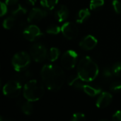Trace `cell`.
Wrapping results in <instances>:
<instances>
[{
    "label": "cell",
    "instance_id": "1f68e13d",
    "mask_svg": "<svg viewBox=\"0 0 121 121\" xmlns=\"http://www.w3.org/2000/svg\"><path fill=\"white\" fill-rule=\"evenodd\" d=\"M26 1H27V3L28 4H30L31 6H34L35 4V3H36V1L37 0H26Z\"/></svg>",
    "mask_w": 121,
    "mask_h": 121
},
{
    "label": "cell",
    "instance_id": "d6986e66",
    "mask_svg": "<svg viewBox=\"0 0 121 121\" xmlns=\"http://www.w3.org/2000/svg\"><path fill=\"white\" fill-rule=\"evenodd\" d=\"M60 55V51L59 50V48L52 47L50 49L48 53V58L50 61L54 62L59 58Z\"/></svg>",
    "mask_w": 121,
    "mask_h": 121
},
{
    "label": "cell",
    "instance_id": "3957f363",
    "mask_svg": "<svg viewBox=\"0 0 121 121\" xmlns=\"http://www.w3.org/2000/svg\"><path fill=\"white\" fill-rule=\"evenodd\" d=\"M23 93L26 100L31 102L38 101L44 96L45 88L38 80H30L24 84Z\"/></svg>",
    "mask_w": 121,
    "mask_h": 121
},
{
    "label": "cell",
    "instance_id": "7402d4cb",
    "mask_svg": "<svg viewBox=\"0 0 121 121\" xmlns=\"http://www.w3.org/2000/svg\"><path fill=\"white\" fill-rule=\"evenodd\" d=\"M60 31H61V27H60L57 25H50L46 29L47 34H52V35H57Z\"/></svg>",
    "mask_w": 121,
    "mask_h": 121
},
{
    "label": "cell",
    "instance_id": "9a60e30c",
    "mask_svg": "<svg viewBox=\"0 0 121 121\" xmlns=\"http://www.w3.org/2000/svg\"><path fill=\"white\" fill-rule=\"evenodd\" d=\"M21 111L27 116H29L32 114L33 111V106L31 103V101L26 100V101H20V103L18 104Z\"/></svg>",
    "mask_w": 121,
    "mask_h": 121
},
{
    "label": "cell",
    "instance_id": "4316f807",
    "mask_svg": "<svg viewBox=\"0 0 121 121\" xmlns=\"http://www.w3.org/2000/svg\"><path fill=\"white\" fill-rule=\"evenodd\" d=\"M113 9L116 14H121V2L118 0H113L112 2Z\"/></svg>",
    "mask_w": 121,
    "mask_h": 121
},
{
    "label": "cell",
    "instance_id": "d4e9b609",
    "mask_svg": "<svg viewBox=\"0 0 121 121\" xmlns=\"http://www.w3.org/2000/svg\"><path fill=\"white\" fill-rule=\"evenodd\" d=\"M110 90L114 93H118L121 91V82L116 81L111 83L110 86Z\"/></svg>",
    "mask_w": 121,
    "mask_h": 121
},
{
    "label": "cell",
    "instance_id": "2e32d148",
    "mask_svg": "<svg viewBox=\"0 0 121 121\" xmlns=\"http://www.w3.org/2000/svg\"><path fill=\"white\" fill-rule=\"evenodd\" d=\"M91 15V12L89 9H82L79 11L77 17L76 21L78 24H82L85 21H86Z\"/></svg>",
    "mask_w": 121,
    "mask_h": 121
},
{
    "label": "cell",
    "instance_id": "30bf717a",
    "mask_svg": "<svg viewBox=\"0 0 121 121\" xmlns=\"http://www.w3.org/2000/svg\"><path fill=\"white\" fill-rule=\"evenodd\" d=\"M47 16V11L40 8H33L30 11L27 20L29 23H37L45 18Z\"/></svg>",
    "mask_w": 121,
    "mask_h": 121
},
{
    "label": "cell",
    "instance_id": "83f0119b",
    "mask_svg": "<svg viewBox=\"0 0 121 121\" xmlns=\"http://www.w3.org/2000/svg\"><path fill=\"white\" fill-rule=\"evenodd\" d=\"M113 73L112 68H105L103 70V76L106 78H111L113 76Z\"/></svg>",
    "mask_w": 121,
    "mask_h": 121
},
{
    "label": "cell",
    "instance_id": "8992f818",
    "mask_svg": "<svg viewBox=\"0 0 121 121\" xmlns=\"http://www.w3.org/2000/svg\"><path fill=\"white\" fill-rule=\"evenodd\" d=\"M48 50L46 47L40 44L35 43L30 48V55L35 62H43L48 58Z\"/></svg>",
    "mask_w": 121,
    "mask_h": 121
},
{
    "label": "cell",
    "instance_id": "277c9868",
    "mask_svg": "<svg viewBox=\"0 0 121 121\" xmlns=\"http://www.w3.org/2000/svg\"><path fill=\"white\" fill-rule=\"evenodd\" d=\"M31 56L26 51L16 53L12 58L11 64L16 71L20 72L27 70L30 63Z\"/></svg>",
    "mask_w": 121,
    "mask_h": 121
},
{
    "label": "cell",
    "instance_id": "8fae6325",
    "mask_svg": "<svg viewBox=\"0 0 121 121\" xmlns=\"http://www.w3.org/2000/svg\"><path fill=\"white\" fill-rule=\"evenodd\" d=\"M98 44L96 38L92 35H87L84 36L79 43V46L81 48L85 51H90L94 48Z\"/></svg>",
    "mask_w": 121,
    "mask_h": 121
},
{
    "label": "cell",
    "instance_id": "ac0fdd59",
    "mask_svg": "<svg viewBox=\"0 0 121 121\" xmlns=\"http://www.w3.org/2000/svg\"><path fill=\"white\" fill-rule=\"evenodd\" d=\"M31 76V73L30 71L28 70H25L23 71H20L18 72V74H17L16 76V80L18 81L20 83H23V82H28V79L30 78V77Z\"/></svg>",
    "mask_w": 121,
    "mask_h": 121
},
{
    "label": "cell",
    "instance_id": "4dcf8cb0",
    "mask_svg": "<svg viewBox=\"0 0 121 121\" xmlns=\"http://www.w3.org/2000/svg\"><path fill=\"white\" fill-rule=\"evenodd\" d=\"M18 0H5V3L7 4L8 6H14L18 4Z\"/></svg>",
    "mask_w": 121,
    "mask_h": 121
},
{
    "label": "cell",
    "instance_id": "f546056e",
    "mask_svg": "<svg viewBox=\"0 0 121 121\" xmlns=\"http://www.w3.org/2000/svg\"><path fill=\"white\" fill-rule=\"evenodd\" d=\"M113 121H121V111H117L112 116Z\"/></svg>",
    "mask_w": 121,
    "mask_h": 121
},
{
    "label": "cell",
    "instance_id": "484cf974",
    "mask_svg": "<svg viewBox=\"0 0 121 121\" xmlns=\"http://www.w3.org/2000/svg\"><path fill=\"white\" fill-rule=\"evenodd\" d=\"M71 121H86V116L84 113H76L72 116Z\"/></svg>",
    "mask_w": 121,
    "mask_h": 121
},
{
    "label": "cell",
    "instance_id": "52a82bcc",
    "mask_svg": "<svg viewBox=\"0 0 121 121\" xmlns=\"http://www.w3.org/2000/svg\"><path fill=\"white\" fill-rule=\"evenodd\" d=\"M78 53L74 50L65 51L61 57V63L64 68L71 70L74 68L77 63Z\"/></svg>",
    "mask_w": 121,
    "mask_h": 121
},
{
    "label": "cell",
    "instance_id": "9c48e42d",
    "mask_svg": "<svg viewBox=\"0 0 121 121\" xmlns=\"http://www.w3.org/2000/svg\"><path fill=\"white\" fill-rule=\"evenodd\" d=\"M43 35V34L41 32L40 28L35 24L29 25L23 31V37L25 38V39L29 41H33L41 37Z\"/></svg>",
    "mask_w": 121,
    "mask_h": 121
},
{
    "label": "cell",
    "instance_id": "7c38bea8",
    "mask_svg": "<svg viewBox=\"0 0 121 121\" xmlns=\"http://www.w3.org/2000/svg\"><path fill=\"white\" fill-rule=\"evenodd\" d=\"M113 101V96L108 92H102L99 96L96 106L99 108H106L110 106Z\"/></svg>",
    "mask_w": 121,
    "mask_h": 121
},
{
    "label": "cell",
    "instance_id": "ba28073f",
    "mask_svg": "<svg viewBox=\"0 0 121 121\" xmlns=\"http://www.w3.org/2000/svg\"><path fill=\"white\" fill-rule=\"evenodd\" d=\"M61 31L67 39L72 40L78 36L79 29L75 24L68 21L61 26Z\"/></svg>",
    "mask_w": 121,
    "mask_h": 121
},
{
    "label": "cell",
    "instance_id": "ffe728a7",
    "mask_svg": "<svg viewBox=\"0 0 121 121\" xmlns=\"http://www.w3.org/2000/svg\"><path fill=\"white\" fill-rule=\"evenodd\" d=\"M58 0H40L41 6L48 10H52L55 9Z\"/></svg>",
    "mask_w": 121,
    "mask_h": 121
},
{
    "label": "cell",
    "instance_id": "5bb4252c",
    "mask_svg": "<svg viewBox=\"0 0 121 121\" xmlns=\"http://www.w3.org/2000/svg\"><path fill=\"white\" fill-rule=\"evenodd\" d=\"M82 91L89 96L95 97L101 93V89L99 87L91 86L89 84H84Z\"/></svg>",
    "mask_w": 121,
    "mask_h": 121
},
{
    "label": "cell",
    "instance_id": "d6a6232c",
    "mask_svg": "<svg viewBox=\"0 0 121 121\" xmlns=\"http://www.w3.org/2000/svg\"><path fill=\"white\" fill-rule=\"evenodd\" d=\"M0 121H13L11 119H9V118H4L3 116H1L0 118Z\"/></svg>",
    "mask_w": 121,
    "mask_h": 121
},
{
    "label": "cell",
    "instance_id": "6da1fadb",
    "mask_svg": "<svg viewBox=\"0 0 121 121\" xmlns=\"http://www.w3.org/2000/svg\"><path fill=\"white\" fill-rule=\"evenodd\" d=\"M40 76L43 84L51 91H59L65 81L64 71L60 66L53 64L43 66L40 71Z\"/></svg>",
    "mask_w": 121,
    "mask_h": 121
},
{
    "label": "cell",
    "instance_id": "f1b7e54d",
    "mask_svg": "<svg viewBox=\"0 0 121 121\" xmlns=\"http://www.w3.org/2000/svg\"><path fill=\"white\" fill-rule=\"evenodd\" d=\"M8 11V6L6 3L3 2V1H1V13H0V15L1 16H4Z\"/></svg>",
    "mask_w": 121,
    "mask_h": 121
},
{
    "label": "cell",
    "instance_id": "5b68a950",
    "mask_svg": "<svg viewBox=\"0 0 121 121\" xmlns=\"http://www.w3.org/2000/svg\"><path fill=\"white\" fill-rule=\"evenodd\" d=\"M22 83L17 80L8 81L3 87V93L8 98H17L21 93Z\"/></svg>",
    "mask_w": 121,
    "mask_h": 121
},
{
    "label": "cell",
    "instance_id": "cb8c5ba5",
    "mask_svg": "<svg viewBox=\"0 0 121 121\" xmlns=\"http://www.w3.org/2000/svg\"><path fill=\"white\" fill-rule=\"evenodd\" d=\"M111 68L114 76L121 77V62H116Z\"/></svg>",
    "mask_w": 121,
    "mask_h": 121
},
{
    "label": "cell",
    "instance_id": "44dd1931",
    "mask_svg": "<svg viewBox=\"0 0 121 121\" xmlns=\"http://www.w3.org/2000/svg\"><path fill=\"white\" fill-rule=\"evenodd\" d=\"M16 24V19L14 16H9L4 20L3 27L5 29H11Z\"/></svg>",
    "mask_w": 121,
    "mask_h": 121
},
{
    "label": "cell",
    "instance_id": "4fadbf2b",
    "mask_svg": "<svg viewBox=\"0 0 121 121\" xmlns=\"http://www.w3.org/2000/svg\"><path fill=\"white\" fill-rule=\"evenodd\" d=\"M69 16V9L65 5L60 6L55 12V18L59 22L65 21Z\"/></svg>",
    "mask_w": 121,
    "mask_h": 121
},
{
    "label": "cell",
    "instance_id": "7a4b0ae2",
    "mask_svg": "<svg viewBox=\"0 0 121 121\" xmlns=\"http://www.w3.org/2000/svg\"><path fill=\"white\" fill-rule=\"evenodd\" d=\"M77 75L84 82L93 81L99 75L97 63L90 56H84L80 59L77 67Z\"/></svg>",
    "mask_w": 121,
    "mask_h": 121
},
{
    "label": "cell",
    "instance_id": "836d02e7",
    "mask_svg": "<svg viewBox=\"0 0 121 121\" xmlns=\"http://www.w3.org/2000/svg\"><path fill=\"white\" fill-rule=\"evenodd\" d=\"M108 121V120H106V119H103V120H101V121Z\"/></svg>",
    "mask_w": 121,
    "mask_h": 121
},
{
    "label": "cell",
    "instance_id": "603a6c76",
    "mask_svg": "<svg viewBox=\"0 0 121 121\" xmlns=\"http://www.w3.org/2000/svg\"><path fill=\"white\" fill-rule=\"evenodd\" d=\"M104 5V0H91L89 6L91 10H94L103 6Z\"/></svg>",
    "mask_w": 121,
    "mask_h": 121
},
{
    "label": "cell",
    "instance_id": "e0dca14e",
    "mask_svg": "<svg viewBox=\"0 0 121 121\" xmlns=\"http://www.w3.org/2000/svg\"><path fill=\"white\" fill-rule=\"evenodd\" d=\"M26 13H27L26 8H25L24 6H21L19 4L13 6V9H11V14L14 17H19V16H23Z\"/></svg>",
    "mask_w": 121,
    "mask_h": 121
}]
</instances>
